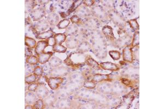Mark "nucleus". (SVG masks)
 <instances>
[{"label": "nucleus", "instance_id": "10", "mask_svg": "<svg viewBox=\"0 0 164 109\" xmlns=\"http://www.w3.org/2000/svg\"><path fill=\"white\" fill-rule=\"evenodd\" d=\"M54 36V33L53 32V31L49 30L38 33L36 35V37L37 39H39L48 40L49 39L53 37Z\"/></svg>", "mask_w": 164, "mask_h": 109}, {"label": "nucleus", "instance_id": "1", "mask_svg": "<svg viewBox=\"0 0 164 109\" xmlns=\"http://www.w3.org/2000/svg\"><path fill=\"white\" fill-rule=\"evenodd\" d=\"M86 56L81 53H72L67 56L64 62L67 66L72 68H80L86 63Z\"/></svg>", "mask_w": 164, "mask_h": 109}, {"label": "nucleus", "instance_id": "33", "mask_svg": "<svg viewBox=\"0 0 164 109\" xmlns=\"http://www.w3.org/2000/svg\"><path fill=\"white\" fill-rule=\"evenodd\" d=\"M94 1H92V0H87V1H84V3L86 6H91L94 4Z\"/></svg>", "mask_w": 164, "mask_h": 109}, {"label": "nucleus", "instance_id": "17", "mask_svg": "<svg viewBox=\"0 0 164 109\" xmlns=\"http://www.w3.org/2000/svg\"><path fill=\"white\" fill-rule=\"evenodd\" d=\"M90 49V45L88 42H83L80 43L78 46V52L81 53H84L89 51Z\"/></svg>", "mask_w": 164, "mask_h": 109}, {"label": "nucleus", "instance_id": "12", "mask_svg": "<svg viewBox=\"0 0 164 109\" xmlns=\"http://www.w3.org/2000/svg\"><path fill=\"white\" fill-rule=\"evenodd\" d=\"M48 27V22L46 20H41L37 24V29L39 33L44 32Z\"/></svg>", "mask_w": 164, "mask_h": 109}, {"label": "nucleus", "instance_id": "22", "mask_svg": "<svg viewBox=\"0 0 164 109\" xmlns=\"http://www.w3.org/2000/svg\"><path fill=\"white\" fill-rule=\"evenodd\" d=\"M109 56L113 58V60L117 61L120 58V53L118 51L110 50L109 51Z\"/></svg>", "mask_w": 164, "mask_h": 109}, {"label": "nucleus", "instance_id": "21", "mask_svg": "<svg viewBox=\"0 0 164 109\" xmlns=\"http://www.w3.org/2000/svg\"><path fill=\"white\" fill-rule=\"evenodd\" d=\"M140 44V34L139 32L136 31L134 34V38L131 43V47L133 48L138 47Z\"/></svg>", "mask_w": 164, "mask_h": 109}, {"label": "nucleus", "instance_id": "6", "mask_svg": "<svg viewBox=\"0 0 164 109\" xmlns=\"http://www.w3.org/2000/svg\"><path fill=\"white\" fill-rule=\"evenodd\" d=\"M102 31L106 38L108 41H113L115 37L113 33V29L109 26H104L102 29Z\"/></svg>", "mask_w": 164, "mask_h": 109}, {"label": "nucleus", "instance_id": "3", "mask_svg": "<svg viewBox=\"0 0 164 109\" xmlns=\"http://www.w3.org/2000/svg\"><path fill=\"white\" fill-rule=\"evenodd\" d=\"M133 47L131 45H128L122 50V58L123 60L129 63H132L134 61Z\"/></svg>", "mask_w": 164, "mask_h": 109}, {"label": "nucleus", "instance_id": "30", "mask_svg": "<svg viewBox=\"0 0 164 109\" xmlns=\"http://www.w3.org/2000/svg\"><path fill=\"white\" fill-rule=\"evenodd\" d=\"M43 72V68L41 66H37L33 70V74L36 75V76H42Z\"/></svg>", "mask_w": 164, "mask_h": 109}, {"label": "nucleus", "instance_id": "8", "mask_svg": "<svg viewBox=\"0 0 164 109\" xmlns=\"http://www.w3.org/2000/svg\"><path fill=\"white\" fill-rule=\"evenodd\" d=\"M100 65L101 68L103 69L110 71H117L119 69V67L117 64L109 62L101 63Z\"/></svg>", "mask_w": 164, "mask_h": 109}, {"label": "nucleus", "instance_id": "23", "mask_svg": "<svg viewBox=\"0 0 164 109\" xmlns=\"http://www.w3.org/2000/svg\"><path fill=\"white\" fill-rule=\"evenodd\" d=\"M50 60V64L51 65V66L53 67H56L57 66H59V65H60L61 64V61L60 59H59L58 57H54L53 58H52Z\"/></svg>", "mask_w": 164, "mask_h": 109}, {"label": "nucleus", "instance_id": "20", "mask_svg": "<svg viewBox=\"0 0 164 109\" xmlns=\"http://www.w3.org/2000/svg\"><path fill=\"white\" fill-rule=\"evenodd\" d=\"M53 50L55 52L59 53H65L67 51V47L62 45V44H55L53 47Z\"/></svg>", "mask_w": 164, "mask_h": 109}, {"label": "nucleus", "instance_id": "31", "mask_svg": "<svg viewBox=\"0 0 164 109\" xmlns=\"http://www.w3.org/2000/svg\"><path fill=\"white\" fill-rule=\"evenodd\" d=\"M38 86H39V84H37V82L32 83L29 85L27 90L29 92H35L36 91L37 88H38Z\"/></svg>", "mask_w": 164, "mask_h": 109}, {"label": "nucleus", "instance_id": "34", "mask_svg": "<svg viewBox=\"0 0 164 109\" xmlns=\"http://www.w3.org/2000/svg\"><path fill=\"white\" fill-rule=\"evenodd\" d=\"M48 41L49 46H52V47H53L55 44V42L54 37H52V38L49 39L48 40Z\"/></svg>", "mask_w": 164, "mask_h": 109}, {"label": "nucleus", "instance_id": "4", "mask_svg": "<svg viewBox=\"0 0 164 109\" xmlns=\"http://www.w3.org/2000/svg\"><path fill=\"white\" fill-rule=\"evenodd\" d=\"M46 12L42 8H38L33 10L30 13L31 18L33 21H39L45 16Z\"/></svg>", "mask_w": 164, "mask_h": 109}, {"label": "nucleus", "instance_id": "13", "mask_svg": "<svg viewBox=\"0 0 164 109\" xmlns=\"http://www.w3.org/2000/svg\"><path fill=\"white\" fill-rule=\"evenodd\" d=\"M55 44H62L67 39V36L65 33H56L54 36Z\"/></svg>", "mask_w": 164, "mask_h": 109}, {"label": "nucleus", "instance_id": "35", "mask_svg": "<svg viewBox=\"0 0 164 109\" xmlns=\"http://www.w3.org/2000/svg\"><path fill=\"white\" fill-rule=\"evenodd\" d=\"M25 55L27 56V57H29V56H32V51H31L30 49L29 48H27L25 49Z\"/></svg>", "mask_w": 164, "mask_h": 109}, {"label": "nucleus", "instance_id": "15", "mask_svg": "<svg viewBox=\"0 0 164 109\" xmlns=\"http://www.w3.org/2000/svg\"><path fill=\"white\" fill-rule=\"evenodd\" d=\"M66 45L67 48L70 49L76 48L78 47V41L73 38L70 37L66 40Z\"/></svg>", "mask_w": 164, "mask_h": 109}, {"label": "nucleus", "instance_id": "36", "mask_svg": "<svg viewBox=\"0 0 164 109\" xmlns=\"http://www.w3.org/2000/svg\"><path fill=\"white\" fill-rule=\"evenodd\" d=\"M122 82L126 85H129L130 84V81L127 79H122Z\"/></svg>", "mask_w": 164, "mask_h": 109}, {"label": "nucleus", "instance_id": "32", "mask_svg": "<svg viewBox=\"0 0 164 109\" xmlns=\"http://www.w3.org/2000/svg\"><path fill=\"white\" fill-rule=\"evenodd\" d=\"M71 22L73 23V24H77L79 23L80 19H79V17L77 16V15H73L71 19H70Z\"/></svg>", "mask_w": 164, "mask_h": 109}, {"label": "nucleus", "instance_id": "11", "mask_svg": "<svg viewBox=\"0 0 164 109\" xmlns=\"http://www.w3.org/2000/svg\"><path fill=\"white\" fill-rule=\"evenodd\" d=\"M86 63L91 68L95 70H100V65L95 61L94 58H92L91 56L88 55L86 56Z\"/></svg>", "mask_w": 164, "mask_h": 109}, {"label": "nucleus", "instance_id": "2", "mask_svg": "<svg viewBox=\"0 0 164 109\" xmlns=\"http://www.w3.org/2000/svg\"><path fill=\"white\" fill-rule=\"evenodd\" d=\"M64 81V78L61 77H50L48 80V85L49 87L53 90H56Z\"/></svg>", "mask_w": 164, "mask_h": 109}, {"label": "nucleus", "instance_id": "29", "mask_svg": "<svg viewBox=\"0 0 164 109\" xmlns=\"http://www.w3.org/2000/svg\"><path fill=\"white\" fill-rule=\"evenodd\" d=\"M43 102L42 99L37 100L33 104V108L36 109H42L43 108Z\"/></svg>", "mask_w": 164, "mask_h": 109}, {"label": "nucleus", "instance_id": "19", "mask_svg": "<svg viewBox=\"0 0 164 109\" xmlns=\"http://www.w3.org/2000/svg\"><path fill=\"white\" fill-rule=\"evenodd\" d=\"M70 20L68 19H64L60 21L57 24V27L59 29H65L70 25Z\"/></svg>", "mask_w": 164, "mask_h": 109}, {"label": "nucleus", "instance_id": "18", "mask_svg": "<svg viewBox=\"0 0 164 109\" xmlns=\"http://www.w3.org/2000/svg\"><path fill=\"white\" fill-rule=\"evenodd\" d=\"M58 21H59V17L55 13L50 14L47 19V21L48 22V23L52 25L57 24Z\"/></svg>", "mask_w": 164, "mask_h": 109}, {"label": "nucleus", "instance_id": "9", "mask_svg": "<svg viewBox=\"0 0 164 109\" xmlns=\"http://www.w3.org/2000/svg\"><path fill=\"white\" fill-rule=\"evenodd\" d=\"M110 80V76L108 74H96L92 76V81L96 83L101 82L104 81Z\"/></svg>", "mask_w": 164, "mask_h": 109}, {"label": "nucleus", "instance_id": "16", "mask_svg": "<svg viewBox=\"0 0 164 109\" xmlns=\"http://www.w3.org/2000/svg\"><path fill=\"white\" fill-rule=\"evenodd\" d=\"M25 45L30 49L35 48L36 46V41L31 37H26L25 38Z\"/></svg>", "mask_w": 164, "mask_h": 109}, {"label": "nucleus", "instance_id": "26", "mask_svg": "<svg viewBox=\"0 0 164 109\" xmlns=\"http://www.w3.org/2000/svg\"><path fill=\"white\" fill-rule=\"evenodd\" d=\"M129 23L130 26L131 27V29L133 30L137 31L139 30V28H140L139 24H138L136 19H131L129 21Z\"/></svg>", "mask_w": 164, "mask_h": 109}, {"label": "nucleus", "instance_id": "7", "mask_svg": "<svg viewBox=\"0 0 164 109\" xmlns=\"http://www.w3.org/2000/svg\"><path fill=\"white\" fill-rule=\"evenodd\" d=\"M53 54V53L50 51H49L47 53L44 52L42 54L38 55V57H37L38 61L40 64H44L49 61V60L50 59Z\"/></svg>", "mask_w": 164, "mask_h": 109}, {"label": "nucleus", "instance_id": "5", "mask_svg": "<svg viewBox=\"0 0 164 109\" xmlns=\"http://www.w3.org/2000/svg\"><path fill=\"white\" fill-rule=\"evenodd\" d=\"M49 47L48 40L46 41H40L37 43L36 46L35 47V53L38 55L42 54L44 52V50L47 47Z\"/></svg>", "mask_w": 164, "mask_h": 109}, {"label": "nucleus", "instance_id": "14", "mask_svg": "<svg viewBox=\"0 0 164 109\" xmlns=\"http://www.w3.org/2000/svg\"><path fill=\"white\" fill-rule=\"evenodd\" d=\"M36 94L38 97L43 98L48 94V89L43 85H39L36 90Z\"/></svg>", "mask_w": 164, "mask_h": 109}, {"label": "nucleus", "instance_id": "28", "mask_svg": "<svg viewBox=\"0 0 164 109\" xmlns=\"http://www.w3.org/2000/svg\"><path fill=\"white\" fill-rule=\"evenodd\" d=\"M48 79L46 76H40L36 81L37 83L39 85H44L46 82H48Z\"/></svg>", "mask_w": 164, "mask_h": 109}, {"label": "nucleus", "instance_id": "37", "mask_svg": "<svg viewBox=\"0 0 164 109\" xmlns=\"http://www.w3.org/2000/svg\"><path fill=\"white\" fill-rule=\"evenodd\" d=\"M25 109H34L33 108V106L32 107V106H31V105H27V106H25Z\"/></svg>", "mask_w": 164, "mask_h": 109}, {"label": "nucleus", "instance_id": "24", "mask_svg": "<svg viewBox=\"0 0 164 109\" xmlns=\"http://www.w3.org/2000/svg\"><path fill=\"white\" fill-rule=\"evenodd\" d=\"M26 62L27 63L29 64H32V65L36 64L38 62V58L35 56H33V55L29 57H27L26 59Z\"/></svg>", "mask_w": 164, "mask_h": 109}, {"label": "nucleus", "instance_id": "25", "mask_svg": "<svg viewBox=\"0 0 164 109\" xmlns=\"http://www.w3.org/2000/svg\"><path fill=\"white\" fill-rule=\"evenodd\" d=\"M36 75H35L34 74H30L29 76H26L25 79V82L27 84H30L32 83L35 82L36 81Z\"/></svg>", "mask_w": 164, "mask_h": 109}, {"label": "nucleus", "instance_id": "27", "mask_svg": "<svg viewBox=\"0 0 164 109\" xmlns=\"http://www.w3.org/2000/svg\"><path fill=\"white\" fill-rule=\"evenodd\" d=\"M84 87L86 88H88V89H93L95 87H96V83L94 82L92 80H90V81H88V80H86L85 81L84 83Z\"/></svg>", "mask_w": 164, "mask_h": 109}]
</instances>
